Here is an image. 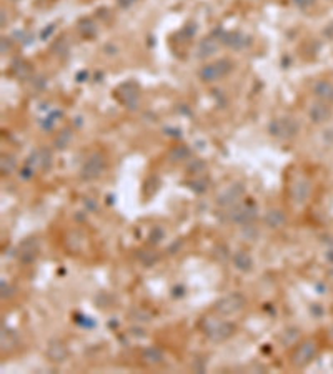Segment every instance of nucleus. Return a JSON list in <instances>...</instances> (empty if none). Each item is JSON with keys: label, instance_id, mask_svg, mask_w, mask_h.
Wrapping results in <instances>:
<instances>
[{"label": "nucleus", "instance_id": "nucleus-2", "mask_svg": "<svg viewBox=\"0 0 333 374\" xmlns=\"http://www.w3.org/2000/svg\"><path fill=\"white\" fill-rule=\"evenodd\" d=\"M315 354H317V344H315L313 341H305L303 344H300L298 348L295 349L293 356H291V363H293L296 368H303L307 366L308 363H312Z\"/></svg>", "mask_w": 333, "mask_h": 374}, {"label": "nucleus", "instance_id": "nucleus-8", "mask_svg": "<svg viewBox=\"0 0 333 374\" xmlns=\"http://www.w3.org/2000/svg\"><path fill=\"white\" fill-rule=\"evenodd\" d=\"M332 117V110L328 108L327 103H315L312 108H310V118L315 123H322L327 122L328 118Z\"/></svg>", "mask_w": 333, "mask_h": 374}, {"label": "nucleus", "instance_id": "nucleus-13", "mask_svg": "<svg viewBox=\"0 0 333 374\" xmlns=\"http://www.w3.org/2000/svg\"><path fill=\"white\" fill-rule=\"evenodd\" d=\"M223 42L234 48H241L247 45V37H245V35H240V34H229Z\"/></svg>", "mask_w": 333, "mask_h": 374}, {"label": "nucleus", "instance_id": "nucleus-4", "mask_svg": "<svg viewBox=\"0 0 333 374\" xmlns=\"http://www.w3.org/2000/svg\"><path fill=\"white\" fill-rule=\"evenodd\" d=\"M230 70H232V63L229 60H220V62L212 63V65L203 67L202 72H200V77H202L205 82H215V80H220L222 77H225Z\"/></svg>", "mask_w": 333, "mask_h": 374}, {"label": "nucleus", "instance_id": "nucleus-9", "mask_svg": "<svg viewBox=\"0 0 333 374\" xmlns=\"http://www.w3.org/2000/svg\"><path fill=\"white\" fill-rule=\"evenodd\" d=\"M315 95L325 103H333V83L328 80H322L315 85Z\"/></svg>", "mask_w": 333, "mask_h": 374}, {"label": "nucleus", "instance_id": "nucleus-11", "mask_svg": "<svg viewBox=\"0 0 333 374\" xmlns=\"http://www.w3.org/2000/svg\"><path fill=\"white\" fill-rule=\"evenodd\" d=\"M234 263H235V266L238 268L240 271H250V270H252V266H253L252 258H250L245 251H238V253H237L235 256H234Z\"/></svg>", "mask_w": 333, "mask_h": 374}, {"label": "nucleus", "instance_id": "nucleus-1", "mask_svg": "<svg viewBox=\"0 0 333 374\" xmlns=\"http://www.w3.org/2000/svg\"><path fill=\"white\" fill-rule=\"evenodd\" d=\"M235 326L230 325L227 321H207V328H205V332L212 341H225L234 334Z\"/></svg>", "mask_w": 333, "mask_h": 374}, {"label": "nucleus", "instance_id": "nucleus-18", "mask_svg": "<svg viewBox=\"0 0 333 374\" xmlns=\"http://www.w3.org/2000/svg\"><path fill=\"white\" fill-rule=\"evenodd\" d=\"M134 2H137V0H118V3H120L122 7H129V5H132Z\"/></svg>", "mask_w": 333, "mask_h": 374}, {"label": "nucleus", "instance_id": "nucleus-5", "mask_svg": "<svg viewBox=\"0 0 333 374\" xmlns=\"http://www.w3.org/2000/svg\"><path fill=\"white\" fill-rule=\"evenodd\" d=\"M272 135L282 136V138H286V136H293L296 131H298V125H296L295 120L291 118H282V120H275L270 125Z\"/></svg>", "mask_w": 333, "mask_h": 374}, {"label": "nucleus", "instance_id": "nucleus-14", "mask_svg": "<svg viewBox=\"0 0 333 374\" xmlns=\"http://www.w3.org/2000/svg\"><path fill=\"white\" fill-rule=\"evenodd\" d=\"M265 221H267V225L268 226H272V228H278L280 225H284L285 223V216H284V213L282 211H270V213H267V218H265Z\"/></svg>", "mask_w": 333, "mask_h": 374}, {"label": "nucleus", "instance_id": "nucleus-3", "mask_svg": "<svg viewBox=\"0 0 333 374\" xmlns=\"http://www.w3.org/2000/svg\"><path fill=\"white\" fill-rule=\"evenodd\" d=\"M245 303H247V299H245L241 294L235 293V294L225 296L223 299L218 301L217 306H215V311L223 314V316H227V314H234L237 311H240V309L245 306Z\"/></svg>", "mask_w": 333, "mask_h": 374}, {"label": "nucleus", "instance_id": "nucleus-17", "mask_svg": "<svg viewBox=\"0 0 333 374\" xmlns=\"http://www.w3.org/2000/svg\"><path fill=\"white\" fill-rule=\"evenodd\" d=\"M295 2H296V5H300L302 8H307V7L312 5L315 0H295Z\"/></svg>", "mask_w": 333, "mask_h": 374}, {"label": "nucleus", "instance_id": "nucleus-10", "mask_svg": "<svg viewBox=\"0 0 333 374\" xmlns=\"http://www.w3.org/2000/svg\"><path fill=\"white\" fill-rule=\"evenodd\" d=\"M310 195V183L307 180H298L296 183L291 186V198L296 203H303Z\"/></svg>", "mask_w": 333, "mask_h": 374}, {"label": "nucleus", "instance_id": "nucleus-7", "mask_svg": "<svg viewBox=\"0 0 333 374\" xmlns=\"http://www.w3.org/2000/svg\"><path fill=\"white\" fill-rule=\"evenodd\" d=\"M255 216H257V208H255L253 203H247L243 205V207L237 208L234 215H232V218H234L237 223H243V225L255 220Z\"/></svg>", "mask_w": 333, "mask_h": 374}, {"label": "nucleus", "instance_id": "nucleus-12", "mask_svg": "<svg viewBox=\"0 0 333 374\" xmlns=\"http://www.w3.org/2000/svg\"><path fill=\"white\" fill-rule=\"evenodd\" d=\"M162 359H163V354H162L160 349H157V348H148V349L143 351V361H145V363H148V364H157V363H160Z\"/></svg>", "mask_w": 333, "mask_h": 374}, {"label": "nucleus", "instance_id": "nucleus-6", "mask_svg": "<svg viewBox=\"0 0 333 374\" xmlns=\"http://www.w3.org/2000/svg\"><path fill=\"white\" fill-rule=\"evenodd\" d=\"M103 166H105L103 158L100 157V155H94V157L85 163L84 170H82V173H84V178H87V180H92V178L100 176V173L103 171Z\"/></svg>", "mask_w": 333, "mask_h": 374}, {"label": "nucleus", "instance_id": "nucleus-15", "mask_svg": "<svg viewBox=\"0 0 333 374\" xmlns=\"http://www.w3.org/2000/svg\"><path fill=\"white\" fill-rule=\"evenodd\" d=\"M234 188H235V186H232V188L227 190L225 193L222 195V197H218V203H220V205H230V203H234L235 200L241 195V188H238L237 191H234Z\"/></svg>", "mask_w": 333, "mask_h": 374}, {"label": "nucleus", "instance_id": "nucleus-16", "mask_svg": "<svg viewBox=\"0 0 333 374\" xmlns=\"http://www.w3.org/2000/svg\"><path fill=\"white\" fill-rule=\"evenodd\" d=\"M218 48V43L217 40L213 39H207L203 40L202 45H200V57H205V55H212V53H215V50Z\"/></svg>", "mask_w": 333, "mask_h": 374}]
</instances>
